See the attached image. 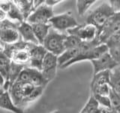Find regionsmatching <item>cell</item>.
Returning <instances> with one entry per match:
<instances>
[{
    "label": "cell",
    "mask_w": 120,
    "mask_h": 113,
    "mask_svg": "<svg viewBox=\"0 0 120 113\" xmlns=\"http://www.w3.org/2000/svg\"><path fill=\"white\" fill-rule=\"evenodd\" d=\"M7 19V14L2 9L0 8V22L5 20Z\"/></svg>",
    "instance_id": "34"
},
{
    "label": "cell",
    "mask_w": 120,
    "mask_h": 113,
    "mask_svg": "<svg viewBox=\"0 0 120 113\" xmlns=\"http://www.w3.org/2000/svg\"><path fill=\"white\" fill-rule=\"evenodd\" d=\"M111 88L120 95V67H116L110 72Z\"/></svg>",
    "instance_id": "21"
},
{
    "label": "cell",
    "mask_w": 120,
    "mask_h": 113,
    "mask_svg": "<svg viewBox=\"0 0 120 113\" xmlns=\"http://www.w3.org/2000/svg\"><path fill=\"white\" fill-rule=\"evenodd\" d=\"M82 43V41L78 39L77 37L71 35H67L65 42H64V45H65V50L68 49H74L77 48Z\"/></svg>",
    "instance_id": "26"
},
{
    "label": "cell",
    "mask_w": 120,
    "mask_h": 113,
    "mask_svg": "<svg viewBox=\"0 0 120 113\" xmlns=\"http://www.w3.org/2000/svg\"><path fill=\"white\" fill-rule=\"evenodd\" d=\"M110 72L111 71H103L94 74L91 82V90L101 85H110Z\"/></svg>",
    "instance_id": "16"
},
{
    "label": "cell",
    "mask_w": 120,
    "mask_h": 113,
    "mask_svg": "<svg viewBox=\"0 0 120 113\" xmlns=\"http://www.w3.org/2000/svg\"><path fill=\"white\" fill-rule=\"evenodd\" d=\"M99 104L98 103L95 98L92 94L89 97V99L86 103L84 107L82 109L80 113H98L99 112Z\"/></svg>",
    "instance_id": "22"
},
{
    "label": "cell",
    "mask_w": 120,
    "mask_h": 113,
    "mask_svg": "<svg viewBox=\"0 0 120 113\" xmlns=\"http://www.w3.org/2000/svg\"><path fill=\"white\" fill-rule=\"evenodd\" d=\"M11 63V59L3 52V51H0V75L5 81V84L3 85V89L5 90H8L10 87L8 78Z\"/></svg>",
    "instance_id": "13"
},
{
    "label": "cell",
    "mask_w": 120,
    "mask_h": 113,
    "mask_svg": "<svg viewBox=\"0 0 120 113\" xmlns=\"http://www.w3.org/2000/svg\"><path fill=\"white\" fill-rule=\"evenodd\" d=\"M66 36V34L59 32L51 27L42 45L47 52L59 56L65 51L64 42Z\"/></svg>",
    "instance_id": "2"
},
{
    "label": "cell",
    "mask_w": 120,
    "mask_h": 113,
    "mask_svg": "<svg viewBox=\"0 0 120 113\" xmlns=\"http://www.w3.org/2000/svg\"><path fill=\"white\" fill-rule=\"evenodd\" d=\"M68 35L74 36L82 41H91L97 39V29L91 24H81L67 31Z\"/></svg>",
    "instance_id": "8"
},
{
    "label": "cell",
    "mask_w": 120,
    "mask_h": 113,
    "mask_svg": "<svg viewBox=\"0 0 120 113\" xmlns=\"http://www.w3.org/2000/svg\"><path fill=\"white\" fill-rule=\"evenodd\" d=\"M49 24L53 29L62 33L67 32L68 29H73L79 25L71 12H65L61 14L54 15L49 21Z\"/></svg>",
    "instance_id": "4"
},
{
    "label": "cell",
    "mask_w": 120,
    "mask_h": 113,
    "mask_svg": "<svg viewBox=\"0 0 120 113\" xmlns=\"http://www.w3.org/2000/svg\"><path fill=\"white\" fill-rule=\"evenodd\" d=\"M115 14L109 2H104L86 17V24H91L97 29L98 36L106 22Z\"/></svg>",
    "instance_id": "1"
},
{
    "label": "cell",
    "mask_w": 120,
    "mask_h": 113,
    "mask_svg": "<svg viewBox=\"0 0 120 113\" xmlns=\"http://www.w3.org/2000/svg\"><path fill=\"white\" fill-rule=\"evenodd\" d=\"M93 95V94H92ZM94 97L95 98L98 103L99 104L100 106L106 107V108H111V103L110 97L107 96H101V95H93Z\"/></svg>",
    "instance_id": "30"
},
{
    "label": "cell",
    "mask_w": 120,
    "mask_h": 113,
    "mask_svg": "<svg viewBox=\"0 0 120 113\" xmlns=\"http://www.w3.org/2000/svg\"><path fill=\"white\" fill-rule=\"evenodd\" d=\"M80 47V46H79ZM80 48L74 49H68L64 51L61 55L58 56V66L59 68L62 67L66 63L71 61L74 58L80 54Z\"/></svg>",
    "instance_id": "18"
},
{
    "label": "cell",
    "mask_w": 120,
    "mask_h": 113,
    "mask_svg": "<svg viewBox=\"0 0 120 113\" xmlns=\"http://www.w3.org/2000/svg\"><path fill=\"white\" fill-rule=\"evenodd\" d=\"M7 14V19H8L11 21H16L18 24L25 21L23 15L22 14L21 11L18 8L17 6L15 5L14 2H11V7L9 10L8 11Z\"/></svg>",
    "instance_id": "20"
},
{
    "label": "cell",
    "mask_w": 120,
    "mask_h": 113,
    "mask_svg": "<svg viewBox=\"0 0 120 113\" xmlns=\"http://www.w3.org/2000/svg\"><path fill=\"white\" fill-rule=\"evenodd\" d=\"M0 51H2V47H1V45H0Z\"/></svg>",
    "instance_id": "38"
},
{
    "label": "cell",
    "mask_w": 120,
    "mask_h": 113,
    "mask_svg": "<svg viewBox=\"0 0 120 113\" xmlns=\"http://www.w3.org/2000/svg\"><path fill=\"white\" fill-rule=\"evenodd\" d=\"M19 24L8 19L0 22V41L5 45L17 43L20 40V36L17 31Z\"/></svg>",
    "instance_id": "3"
},
{
    "label": "cell",
    "mask_w": 120,
    "mask_h": 113,
    "mask_svg": "<svg viewBox=\"0 0 120 113\" xmlns=\"http://www.w3.org/2000/svg\"><path fill=\"white\" fill-rule=\"evenodd\" d=\"M33 29L34 34L36 38V39L38 41V44L42 45L45 38L48 35L49 31L51 28V26L47 24H31Z\"/></svg>",
    "instance_id": "15"
},
{
    "label": "cell",
    "mask_w": 120,
    "mask_h": 113,
    "mask_svg": "<svg viewBox=\"0 0 120 113\" xmlns=\"http://www.w3.org/2000/svg\"><path fill=\"white\" fill-rule=\"evenodd\" d=\"M110 5H111L112 10L115 13L120 12V0H112V1H108Z\"/></svg>",
    "instance_id": "32"
},
{
    "label": "cell",
    "mask_w": 120,
    "mask_h": 113,
    "mask_svg": "<svg viewBox=\"0 0 120 113\" xmlns=\"http://www.w3.org/2000/svg\"><path fill=\"white\" fill-rule=\"evenodd\" d=\"M29 71H30L29 82L35 87H41V88H44L49 83V81L44 77L41 71L30 67H29Z\"/></svg>",
    "instance_id": "17"
},
{
    "label": "cell",
    "mask_w": 120,
    "mask_h": 113,
    "mask_svg": "<svg viewBox=\"0 0 120 113\" xmlns=\"http://www.w3.org/2000/svg\"><path fill=\"white\" fill-rule=\"evenodd\" d=\"M58 67V56L47 52L43 60L41 73L49 82L55 78Z\"/></svg>",
    "instance_id": "9"
},
{
    "label": "cell",
    "mask_w": 120,
    "mask_h": 113,
    "mask_svg": "<svg viewBox=\"0 0 120 113\" xmlns=\"http://www.w3.org/2000/svg\"><path fill=\"white\" fill-rule=\"evenodd\" d=\"M51 113H59V111H57V110H56V111H53V112H52Z\"/></svg>",
    "instance_id": "37"
},
{
    "label": "cell",
    "mask_w": 120,
    "mask_h": 113,
    "mask_svg": "<svg viewBox=\"0 0 120 113\" xmlns=\"http://www.w3.org/2000/svg\"><path fill=\"white\" fill-rule=\"evenodd\" d=\"M113 113H116V112H115V111H114V112H113Z\"/></svg>",
    "instance_id": "39"
},
{
    "label": "cell",
    "mask_w": 120,
    "mask_h": 113,
    "mask_svg": "<svg viewBox=\"0 0 120 113\" xmlns=\"http://www.w3.org/2000/svg\"><path fill=\"white\" fill-rule=\"evenodd\" d=\"M108 48V53L118 64L120 63V43L106 44Z\"/></svg>",
    "instance_id": "24"
},
{
    "label": "cell",
    "mask_w": 120,
    "mask_h": 113,
    "mask_svg": "<svg viewBox=\"0 0 120 113\" xmlns=\"http://www.w3.org/2000/svg\"><path fill=\"white\" fill-rule=\"evenodd\" d=\"M29 78H30V71H29V66H25V68L22 69L16 81L21 82V83H26V82H29Z\"/></svg>",
    "instance_id": "31"
},
{
    "label": "cell",
    "mask_w": 120,
    "mask_h": 113,
    "mask_svg": "<svg viewBox=\"0 0 120 113\" xmlns=\"http://www.w3.org/2000/svg\"><path fill=\"white\" fill-rule=\"evenodd\" d=\"M5 91H6V90H4V89H3V88H0V97H2V93H3L4 92H5Z\"/></svg>",
    "instance_id": "35"
},
{
    "label": "cell",
    "mask_w": 120,
    "mask_h": 113,
    "mask_svg": "<svg viewBox=\"0 0 120 113\" xmlns=\"http://www.w3.org/2000/svg\"><path fill=\"white\" fill-rule=\"evenodd\" d=\"M107 51H108V48L105 44H101L98 45V46H97L87 51H80V54H79L76 57L74 58L69 63H66L65 65H64L62 67H61V69H65V68L69 67L70 66L73 65L74 63L82 61V60H90V61H92L93 60L98 58L99 56H101L102 54H104V53H106Z\"/></svg>",
    "instance_id": "7"
},
{
    "label": "cell",
    "mask_w": 120,
    "mask_h": 113,
    "mask_svg": "<svg viewBox=\"0 0 120 113\" xmlns=\"http://www.w3.org/2000/svg\"><path fill=\"white\" fill-rule=\"evenodd\" d=\"M14 4L21 11L22 14L23 15L25 21H26L29 16L34 11L33 8V1H27V0H20V1H14Z\"/></svg>",
    "instance_id": "19"
},
{
    "label": "cell",
    "mask_w": 120,
    "mask_h": 113,
    "mask_svg": "<svg viewBox=\"0 0 120 113\" xmlns=\"http://www.w3.org/2000/svg\"><path fill=\"white\" fill-rule=\"evenodd\" d=\"M119 31H120V12L115 13L106 22L98 36L97 39L101 44H104L109 38Z\"/></svg>",
    "instance_id": "5"
},
{
    "label": "cell",
    "mask_w": 120,
    "mask_h": 113,
    "mask_svg": "<svg viewBox=\"0 0 120 113\" xmlns=\"http://www.w3.org/2000/svg\"><path fill=\"white\" fill-rule=\"evenodd\" d=\"M115 112H116V113H120V106L116 109V110H115Z\"/></svg>",
    "instance_id": "36"
},
{
    "label": "cell",
    "mask_w": 120,
    "mask_h": 113,
    "mask_svg": "<svg viewBox=\"0 0 120 113\" xmlns=\"http://www.w3.org/2000/svg\"><path fill=\"white\" fill-rule=\"evenodd\" d=\"M62 2V1H61V0H46V1H44V4L49 7L53 8L55 5H58L59 3Z\"/></svg>",
    "instance_id": "33"
},
{
    "label": "cell",
    "mask_w": 120,
    "mask_h": 113,
    "mask_svg": "<svg viewBox=\"0 0 120 113\" xmlns=\"http://www.w3.org/2000/svg\"><path fill=\"white\" fill-rule=\"evenodd\" d=\"M96 1L95 0H78L76 2V5L77 8V12L80 16H82L86 14L88 9Z\"/></svg>",
    "instance_id": "25"
},
{
    "label": "cell",
    "mask_w": 120,
    "mask_h": 113,
    "mask_svg": "<svg viewBox=\"0 0 120 113\" xmlns=\"http://www.w3.org/2000/svg\"><path fill=\"white\" fill-rule=\"evenodd\" d=\"M111 87L110 85H104L98 87V88L92 90V94L93 95H101V96H107L109 97L111 91Z\"/></svg>",
    "instance_id": "27"
},
{
    "label": "cell",
    "mask_w": 120,
    "mask_h": 113,
    "mask_svg": "<svg viewBox=\"0 0 120 113\" xmlns=\"http://www.w3.org/2000/svg\"><path fill=\"white\" fill-rule=\"evenodd\" d=\"M0 108L14 113H24L23 109L14 104L8 90L4 92L0 97Z\"/></svg>",
    "instance_id": "14"
},
{
    "label": "cell",
    "mask_w": 120,
    "mask_h": 113,
    "mask_svg": "<svg viewBox=\"0 0 120 113\" xmlns=\"http://www.w3.org/2000/svg\"><path fill=\"white\" fill-rule=\"evenodd\" d=\"M111 103V108L112 110H116L120 106V95L116 92H115L113 90H111V91L109 95Z\"/></svg>",
    "instance_id": "28"
},
{
    "label": "cell",
    "mask_w": 120,
    "mask_h": 113,
    "mask_svg": "<svg viewBox=\"0 0 120 113\" xmlns=\"http://www.w3.org/2000/svg\"><path fill=\"white\" fill-rule=\"evenodd\" d=\"M44 89V88H41V87H35V88H34L33 91L32 92V93L30 94L29 97L26 100V101H25V105L29 104L30 103H32V102L35 101L38 97H40L41 95L43 93Z\"/></svg>",
    "instance_id": "29"
},
{
    "label": "cell",
    "mask_w": 120,
    "mask_h": 113,
    "mask_svg": "<svg viewBox=\"0 0 120 113\" xmlns=\"http://www.w3.org/2000/svg\"><path fill=\"white\" fill-rule=\"evenodd\" d=\"M29 52L30 62L28 66L41 71L43 60L47 53V50L44 48L43 45L32 44L29 49Z\"/></svg>",
    "instance_id": "11"
},
{
    "label": "cell",
    "mask_w": 120,
    "mask_h": 113,
    "mask_svg": "<svg viewBox=\"0 0 120 113\" xmlns=\"http://www.w3.org/2000/svg\"><path fill=\"white\" fill-rule=\"evenodd\" d=\"M17 31L20 34L21 39L25 42L33 44H39L34 34L32 25L28 22L23 21L20 23L17 26Z\"/></svg>",
    "instance_id": "12"
},
{
    "label": "cell",
    "mask_w": 120,
    "mask_h": 113,
    "mask_svg": "<svg viewBox=\"0 0 120 113\" xmlns=\"http://www.w3.org/2000/svg\"><path fill=\"white\" fill-rule=\"evenodd\" d=\"M91 63L93 66L94 74L103 71H112L119 66V64L112 58L108 51L104 53L98 58L92 60Z\"/></svg>",
    "instance_id": "10"
},
{
    "label": "cell",
    "mask_w": 120,
    "mask_h": 113,
    "mask_svg": "<svg viewBox=\"0 0 120 113\" xmlns=\"http://www.w3.org/2000/svg\"><path fill=\"white\" fill-rule=\"evenodd\" d=\"M54 16L53 9L51 7L45 5L44 2L32 11L26 20L30 24H49L50 19Z\"/></svg>",
    "instance_id": "6"
},
{
    "label": "cell",
    "mask_w": 120,
    "mask_h": 113,
    "mask_svg": "<svg viewBox=\"0 0 120 113\" xmlns=\"http://www.w3.org/2000/svg\"><path fill=\"white\" fill-rule=\"evenodd\" d=\"M24 68H25V66L19 65V64L14 63L13 62L11 63V66H10V70H9V78H8V82L10 85L16 81L20 73V72Z\"/></svg>",
    "instance_id": "23"
}]
</instances>
